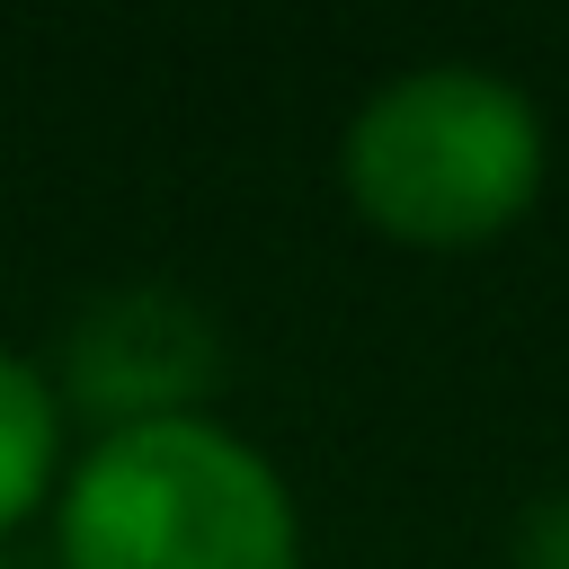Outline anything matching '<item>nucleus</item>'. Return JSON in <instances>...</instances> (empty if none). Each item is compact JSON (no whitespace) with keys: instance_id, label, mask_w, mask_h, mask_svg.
I'll use <instances>...</instances> for the list:
<instances>
[{"instance_id":"20e7f679","label":"nucleus","mask_w":569,"mask_h":569,"mask_svg":"<svg viewBox=\"0 0 569 569\" xmlns=\"http://www.w3.org/2000/svg\"><path fill=\"white\" fill-rule=\"evenodd\" d=\"M62 489V400L36 356L0 338V542L36 516H53Z\"/></svg>"},{"instance_id":"7ed1b4c3","label":"nucleus","mask_w":569,"mask_h":569,"mask_svg":"<svg viewBox=\"0 0 569 569\" xmlns=\"http://www.w3.org/2000/svg\"><path fill=\"white\" fill-rule=\"evenodd\" d=\"M213 391H222V320L187 284H151V276L107 284L53 338V400L98 436L204 418Z\"/></svg>"},{"instance_id":"39448f33","label":"nucleus","mask_w":569,"mask_h":569,"mask_svg":"<svg viewBox=\"0 0 569 569\" xmlns=\"http://www.w3.org/2000/svg\"><path fill=\"white\" fill-rule=\"evenodd\" d=\"M507 569H569V489H542L507 525Z\"/></svg>"},{"instance_id":"f257e3e1","label":"nucleus","mask_w":569,"mask_h":569,"mask_svg":"<svg viewBox=\"0 0 569 569\" xmlns=\"http://www.w3.org/2000/svg\"><path fill=\"white\" fill-rule=\"evenodd\" d=\"M551 178L542 107L489 62L391 71L338 133V187L365 231L400 249H489Z\"/></svg>"},{"instance_id":"f03ea898","label":"nucleus","mask_w":569,"mask_h":569,"mask_svg":"<svg viewBox=\"0 0 569 569\" xmlns=\"http://www.w3.org/2000/svg\"><path fill=\"white\" fill-rule=\"evenodd\" d=\"M53 569H302L284 471L204 418L89 436L53 489Z\"/></svg>"}]
</instances>
